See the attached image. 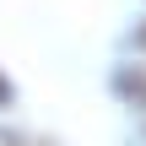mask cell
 I'll use <instances>...</instances> for the list:
<instances>
[{"label":"cell","instance_id":"cell-2","mask_svg":"<svg viewBox=\"0 0 146 146\" xmlns=\"http://www.w3.org/2000/svg\"><path fill=\"white\" fill-rule=\"evenodd\" d=\"M141 43H146V33H141Z\"/></svg>","mask_w":146,"mask_h":146},{"label":"cell","instance_id":"cell-1","mask_svg":"<svg viewBox=\"0 0 146 146\" xmlns=\"http://www.w3.org/2000/svg\"><path fill=\"white\" fill-rule=\"evenodd\" d=\"M5 98H11V81H5V76H0V103H5Z\"/></svg>","mask_w":146,"mask_h":146}]
</instances>
